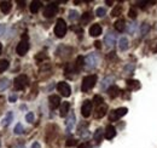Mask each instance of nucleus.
Returning a JSON list of instances; mask_svg holds the SVG:
<instances>
[{"mask_svg": "<svg viewBox=\"0 0 157 148\" xmlns=\"http://www.w3.org/2000/svg\"><path fill=\"white\" fill-rule=\"evenodd\" d=\"M25 120L28 121V123H33L34 121V114L30 112V113H28L27 115H25Z\"/></svg>", "mask_w": 157, "mask_h": 148, "instance_id": "38", "label": "nucleus"}, {"mask_svg": "<svg viewBox=\"0 0 157 148\" xmlns=\"http://www.w3.org/2000/svg\"><path fill=\"white\" fill-rule=\"evenodd\" d=\"M127 85L128 88H131L132 90H138L140 88V83L138 80H133V79H128L127 80Z\"/></svg>", "mask_w": 157, "mask_h": 148, "instance_id": "23", "label": "nucleus"}, {"mask_svg": "<svg viewBox=\"0 0 157 148\" xmlns=\"http://www.w3.org/2000/svg\"><path fill=\"white\" fill-rule=\"evenodd\" d=\"M93 138H94V141L99 143L101 140H103V129H97V131L94 132V135H93Z\"/></svg>", "mask_w": 157, "mask_h": 148, "instance_id": "26", "label": "nucleus"}, {"mask_svg": "<svg viewBox=\"0 0 157 148\" xmlns=\"http://www.w3.org/2000/svg\"><path fill=\"white\" fill-rule=\"evenodd\" d=\"M12 9V4L10 1H1L0 2V10L4 12V14H9Z\"/></svg>", "mask_w": 157, "mask_h": 148, "instance_id": "18", "label": "nucleus"}, {"mask_svg": "<svg viewBox=\"0 0 157 148\" xmlns=\"http://www.w3.org/2000/svg\"><path fill=\"white\" fill-rule=\"evenodd\" d=\"M115 29L117 31V32H123L124 31V28H126V22H124V19L122 18H118L116 22H115Z\"/></svg>", "mask_w": 157, "mask_h": 148, "instance_id": "21", "label": "nucleus"}, {"mask_svg": "<svg viewBox=\"0 0 157 148\" xmlns=\"http://www.w3.org/2000/svg\"><path fill=\"white\" fill-rule=\"evenodd\" d=\"M106 4H108V5H111V4H113V1H111V0H106Z\"/></svg>", "mask_w": 157, "mask_h": 148, "instance_id": "46", "label": "nucleus"}, {"mask_svg": "<svg viewBox=\"0 0 157 148\" xmlns=\"http://www.w3.org/2000/svg\"><path fill=\"white\" fill-rule=\"evenodd\" d=\"M40 7H41V2H40V1H33V2L30 4V11H32L33 14H36L40 10Z\"/></svg>", "mask_w": 157, "mask_h": 148, "instance_id": "24", "label": "nucleus"}, {"mask_svg": "<svg viewBox=\"0 0 157 148\" xmlns=\"http://www.w3.org/2000/svg\"><path fill=\"white\" fill-rule=\"evenodd\" d=\"M78 148H92V145L90 142H82L81 145H78Z\"/></svg>", "mask_w": 157, "mask_h": 148, "instance_id": "40", "label": "nucleus"}, {"mask_svg": "<svg viewBox=\"0 0 157 148\" xmlns=\"http://www.w3.org/2000/svg\"><path fill=\"white\" fill-rule=\"evenodd\" d=\"M1 50H2V45H1V43H0V54H1Z\"/></svg>", "mask_w": 157, "mask_h": 148, "instance_id": "47", "label": "nucleus"}, {"mask_svg": "<svg viewBox=\"0 0 157 148\" xmlns=\"http://www.w3.org/2000/svg\"><path fill=\"white\" fill-rule=\"evenodd\" d=\"M91 19H92V15H91L90 12H86V14H83V15L81 16V23H82V24H87Z\"/></svg>", "mask_w": 157, "mask_h": 148, "instance_id": "28", "label": "nucleus"}, {"mask_svg": "<svg viewBox=\"0 0 157 148\" xmlns=\"http://www.w3.org/2000/svg\"><path fill=\"white\" fill-rule=\"evenodd\" d=\"M127 112H128V109H127L126 107L117 108V109H115V111H113L111 113H110V115H109V120H110V121H117L120 118H122L123 115L127 114Z\"/></svg>", "mask_w": 157, "mask_h": 148, "instance_id": "4", "label": "nucleus"}, {"mask_svg": "<svg viewBox=\"0 0 157 148\" xmlns=\"http://www.w3.org/2000/svg\"><path fill=\"white\" fill-rule=\"evenodd\" d=\"M104 41H105V44H106L109 47L114 46V45H115V43H116V34H115L114 32L109 31V32H108V34H106L105 38H104Z\"/></svg>", "mask_w": 157, "mask_h": 148, "instance_id": "10", "label": "nucleus"}, {"mask_svg": "<svg viewBox=\"0 0 157 148\" xmlns=\"http://www.w3.org/2000/svg\"><path fill=\"white\" fill-rule=\"evenodd\" d=\"M97 83V75H87L82 79V85H81V90L83 92L90 91L92 88H94Z\"/></svg>", "mask_w": 157, "mask_h": 148, "instance_id": "1", "label": "nucleus"}, {"mask_svg": "<svg viewBox=\"0 0 157 148\" xmlns=\"http://www.w3.org/2000/svg\"><path fill=\"white\" fill-rule=\"evenodd\" d=\"M9 68V61L7 60H0V73L5 72Z\"/></svg>", "mask_w": 157, "mask_h": 148, "instance_id": "29", "label": "nucleus"}, {"mask_svg": "<svg viewBox=\"0 0 157 148\" xmlns=\"http://www.w3.org/2000/svg\"><path fill=\"white\" fill-rule=\"evenodd\" d=\"M5 29H6L5 24H0V35H2L5 33Z\"/></svg>", "mask_w": 157, "mask_h": 148, "instance_id": "42", "label": "nucleus"}, {"mask_svg": "<svg viewBox=\"0 0 157 148\" xmlns=\"http://www.w3.org/2000/svg\"><path fill=\"white\" fill-rule=\"evenodd\" d=\"M92 108H93V103H92L91 101L86 100V101L83 102L82 107H81V114H82L85 118H88V117L91 115V113H92Z\"/></svg>", "mask_w": 157, "mask_h": 148, "instance_id": "9", "label": "nucleus"}, {"mask_svg": "<svg viewBox=\"0 0 157 148\" xmlns=\"http://www.w3.org/2000/svg\"><path fill=\"white\" fill-rule=\"evenodd\" d=\"M93 102H94L97 106H100V105H103L104 100H103V97H101V96H99V95H96V96L93 97Z\"/></svg>", "mask_w": 157, "mask_h": 148, "instance_id": "34", "label": "nucleus"}, {"mask_svg": "<svg viewBox=\"0 0 157 148\" xmlns=\"http://www.w3.org/2000/svg\"><path fill=\"white\" fill-rule=\"evenodd\" d=\"M133 71H134V64H133V63H129V64H127V66L124 67V72H126V74H131Z\"/></svg>", "mask_w": 157, "mask_h": 148, "instance_id": "36", "label": "nucleus"}, {"mask_svg": "<svg viewBox=\"0 0 157 148\" xmlns=\"http://www.w3.org/2000/svg\"><path fill=\"white\" fill-rule=\"evenodd\" d=\"M105 14H106V10H105L104 7H98V9L96 10V15H97L98 17H104Z\"/></svg>", "mask_w": 157, "mask_h": 148, "instance_id": "32", "label": "nucleus"}, {"mask_svg": "<svg viewBox=\"0 0 157 148\" xmlns=\"http://www.w3.org/2000/svg\"><path fill=\"white\" fill-rule=\"evenodd\" d=\"M128 46H129L128 39L126 37L120 38V40H118V49H120L121 51H126V50L128 49Z\"/></svg>", "mask_w": 157, "mask_h": 148, "instance_id": "16", "label": "nucleus"}, {"mask_svg": "<svg viewBox=\"0 0 157 148\" xmlns=\"http://www.w3.org/2000/svg\"><path fill=\"white\" fill-rule=\"evenodd\" d=\"M57 90H58L59 92L62 93V96H64V97H69V96L71 95V89H70L69 84L65 83V81H60V83H58V85H57Z\"/></svg>", "mask_w": 157, "mask_h": 148, "instance_id": "6", "label": "nucleus"}, {"mask_svg": "<svg viewBox=\"0 0 157 148\" xmlns=\"http://www.w3.org/2000/svg\"><path fill=\"white\" fill-rule=\"evenodd\" d=\"M23 131H24L23 125H22L21 123H18V124L15 126V134H16V135H21V134H23Z\"/></svg>", "mask_w": 157, "mask_h": 148, "instance_id": "35", "label": "nucleus"}, {"mask_svg": "<svg viewBox=\"0 0 157 148\" xmlns=\"http://www.w3.org/2000/svg\"><path fill=\"white\" fill-rule=\"evenodd\" d=\"M122 14V6L121 5H116L114 9H113V11H111V16L113 17H117Z\"/></svg>", "mask_w": 157, "mask_h": 148, "instance_id": "27", "label": "nucleus"}, {"mask_svg": "<svg viewBox=\"0 0 157 148\" xmlns=\"http://www.w3.org/2000/svg\"><path fill=\"white\" fill-rule=\"evenodd\" d=\"M17 100V95H11L10 96V102H16Z\"/></svg>", "mask_w": 157, "mask_h": 148, "instance_id": "43", "label": "nucleus"}, {"mask_svg": "<svg viewBox=\"0 0 157 148\" xmlns=\"http://www.w3.org/2000/svg\"><path fill=\"white\" fill-rule=\"evenodd\" d=\"M128 17H129V18H136V17H137V11H136L134 9H131V10L128 11Z\"/></svg>", "mask_w": 157, "mask_h": 148, "instance_id": "39", "label": "nucleus"}, {"mask_svg": "<svg viewBox=\"0 0 157 148\" xmlns=\"http://www.w3.org/2000/svg\"><path fill=\"white\" fill-rule=\"evenodd\" d=\"M69 18L71 19V21L78 19V12L76 10H70V11H69Z\"/></svg>", "mask_w": 157, "mask_h": 148, "instance_id": "31", "label": "nucleus"}, {"mask_svg": "<svg viewBox=\"0 0 157 148\" xmlns=\"http://www.w3.org/2000/svg\"><path fill=\"white\" fill-rule=\"evenodd\" d=\"M9 88V80L7 79H4V80H0V91L5 90Z\"/></svg>", "mask_w": 157, "mask_h": 148, "instance_id": "33", "label": "nucleus"}, {"mask_svg": "<svg viewBox=\"0 0 157 148\" xmlns=\"http://www.w3.org/2000/svg\"><path fill=\"white\" fill-rule=\"evenodd\" d=\"M13 85H15V89L16 90H23L27 85H28V78H27V75H18L16 79H15V81H13Z\"/></svg>", "mask_w": 157, "mask_h": 148, "instance_id": "5", "label": "nucleus"}, {"mask_svg": "<svg viewBox=\"0 0 157 148\" xmlns=\"http://www.w3.org/2000/svg\"><path fill=\"white\" fill-rule=\"evenodd\" d=\"M136 27H137V23H132V24H131V27H129V29H128V32L133 34V33H134V31H136Z\"/></svg>", "mask_w": 157, "mask_h": 148, "instance_id": "41", "label": "nucleus"}, {"mask_svg": "<svg viewBox=\"0 0 157 148\" xmlns=\"http://www.w3.org/2000/svg\"><path fill=\"white\" fill-rule=\"evenodd\" d=\"M55 34L58 38H63L67 34V23L63 18L57 19V23L55 27Z\"/></svg>", "mask_w": 157, "mask_h": 148, "instance_id": "2", "label": "nucleus"}, {"mask_svg": "<svg viewBox=\"0 0 157 148\" xmlns=\"http://www.w3.org/2000/svg\"><path fill=\"white\" fill-rule=\"evenodd\" d=\"M97 63H98V57L94 55V54H90V55L85 58V66L88 69L96 68L97 67Z\"/></svg>", "mask_w": 157, "mask_h": 148, "instance_id": "7", "label": "nucleus"}, {"mask_svg": "<svg viewBox=\"0 0 157 148\" xmlns=\"http://www.w3.org/2000/svg\"><path fill=\"white\" fill-rule=\"evenodd\" d=\"M150 31V26L147 23H143L140 27V37H145Z\"/></svg>", "mask_w": 157, "mask_h": 148, "instance_id": "25", "label": "nucleus"}, {"mask_svg": "<svg viewBox=\"0 0 157 148\" xmlns=\"http://www.w3.org/2000/svg\"><path fill=\"white\" fill-rule=\"evenodd\" d=\"M76 145V140L75 138H69L67 142H65V146L67 147H73V146H75Z\"/></svg>", "mask_w": 157, "mask_h": 148, "instance_id": "37", "label": "nucleus"}, {"mask_svg": "<svg viewBox=\"0 0 157 148\" xmlns=\"http://www.w3.org/2000/svg\"><path fill=\"white\" fill-rule=\"evenodd\" d=\"M74 124H75V114L71 113L69 115L68 120H67V130H68V132H70V130L74 128Z\"/></svg>", "mask_w": 157, "mask_h": 148, "instance_id": "20", "label": "nucleus"}, {"mask_svg": "<svg viewBox=\"0 0 157 148\" xmlns=\"http://www.w3.org/2000/svg\"><path fill=\"white\" fill-rule=\"evenodd\" d=\"M108 95L111 97V98H116L118 95H120V89H118L116 85H113L108 89Z\"/></svg>", "mask_w": 157, "mask_h": 148, "instance_id": "19", "label": "nucleus"}, {"mask_svg": "<svg viewBox=\"0 0 157 148\" xmlns=\"http://www.w3.org/2000/svg\"><path fill=\"white\" fill-rule=\"evenodd\" d=\"M115 136H116V129H115L113 125L106 126V129L104 131V137H105L106 140H111V138H114Z\"/></svg>", "mask_w": 157, "mask_h": 148, "instance_id": "12", "label": "nucleus"}, {"mask_svg": "<svg viewBox=\"0 0 157 148\" xmlns=\"http://www.w3.org/2000/svg\"><path fill=\"white\" fill-rule=\"evenodd\" d=\"M58 11V5L56 2H50L48 5L45 6V10H44V16L46 18H51L53 17Z\"/></svg>", "mask_w": 157, "mask_h": 148, "instance_id": "3", "label": "nucleus"}, {"mask_svg": "<svg viewBox=\"0 0 157 148\" xmlns=\"http://www.w3.org/2000/svg\"><path fill=\"white\" fill-rule=\"evenodd\" d=\"M94 45H96V47H97V49H100V47H101V43H100V41H98V40L94 43Z\"/></svg>", "mask_w": 157, "mask_h": 148, "instance_id": "44", "label": "nucleus"}, {"mask_svg": "<svg viewBox=\"0 0 157 148\" xmlns=\"http://www.w3.org/2000/svg\"><path fill=\"white\" fill-rule=\"evenodd\" d=\"M32 148H41V147H40V145L38 142H34V143L32 145Z\"/></svg>", "mask_w": 157, "mask_h": 148, "instance_id": "45", "label": "nucleus"}, {"mask_svg": "<svg viewBox=\"0 0 157 148\" xmlns=\"http://www.w3.org/2000/svg\"><path fill=\"white\" fill-rule=\"evenodd\" d=\"M106 112H108V106L106 105H100V106H98V108L96 109V113H94V117L97 118V119H99V118H103L105 114H106Z\"/></svg>", "mask_w": 157, "mask_h": 148, "instance_id": "14", "label": "nucleus"}, {"mask_svg": "<svg viewBox=\"0 0 157 148\" xmlns=\"http://www.w3.org/2000/svg\"><path fill=\"white\" fill-rule=\"evenodd\" d=\"M48 101H50L51 109H56L57 107H59V105H60V98H59V96H57V95H51L50 98H48Z\"/></svg>", "mask_w": 157, "mask_h": 148, "instance_id": "13", "label": "nucleus"}, {"mask_svg": "<svg viewBox=\"0 0 157 148\" xmlns=\"http://www.w3.org/2000/svg\"><path fill=\"white\" fill-rule=\"evenodd\" d=\"M101 34V27L98 23H94L93 26H91L90 28V35L91 37H98Z\"/></svg>", "mask_w": 157, "mask_h": 148, "instance_id": "15", "label": "nucleus"}, {"mask_svg": "<svg viewBox=\"0 0 157 148\" xmlns=\"http://www.w3.org/2000/svg\"><path fill=\"white\" fill-rule=\"evenodd\" d=\"M69 109H70V103L69 102H63L62 106H60V112H59V115L62 118L67 117V114L69 113Z\"/></svg>", "mask_w": 157, "mask_h": 148, "instance_id": "17", "label": "nucleus"}, {"mask_svg": "<svg viewBox=\"0 0 157 148\" xmlns=\"http://www.w3.org/2000/svg\"><path fill=\"white\" fill-rule=\"evenodd\" d=\"M76 71H78L80 68H82L83 66H85V58L82 57V56H78V58H76Z\"/></svg>", "mask_w": 157, "mask_h": 148, "instance_id": "30", "label": "nucleus"}, {"mask_svg": "<svg viewBox=\"0 0 157 148\" xmlns=\"http://www.w3.org/2000/svg\"><path fill=\"white\" fill-rule=\"evenodd\" d=\"M12 120H13V114H12V112H7V114H6V115L4 117V119H2V125H4V126H9Z\"/></svg>", "mask_w": 157, "mask_h": 148, "instance_id": "22", "label": "nucleus"}, {"mask_svg": "<svg viewBox=\"0 0 157 148\" xmlns=\"http://www.w3.org/2000/svg\"><path fill=\"white\" fill-rule=\"evenodd\" d=\"M114 81H115V76H113V75H109V76L104 78L103 81H101V89H103V90H108L110 86H113L111 84H113Z\"/></svg>", "mask_w": 157, "mask_h": 148, "instance_id": "11", "label": "nucleus"}, {"mask_svg": "<svg viewBox=\"0 0 157 148\" xmlns=\"http://www.w3.org/2000/svg\"><path fill=\"white\" fill-rule=\"evenodd\" d=\"M28 50H29V44H28V41H27V35H24V39L17 45L16 51H17V54L20 56H24L28 52Z\"/></svg>", "mask_w": 157, "mask_h": 148, "instance_id": "8", "label": "nucleus"}]
</instances>
